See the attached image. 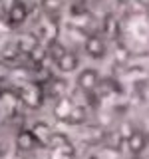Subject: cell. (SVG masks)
<instances>
[{"label":"cell","instance_id":"cell-1","mask_svg":"<svg viewBox=\"0 0 149 159\" xmlns=\"http://www.w3.org/2000/svg\"><path fill=\"white\" fill-rule=\"evenodd\" d=\"M106 50H107L106 48V40L96 36V34L86 40V52H88L89 58H93V60L103 58V56H106Z\"/></svg>","mask_w":149,"mask_h":159},{"label":"cell","instance_id":"cell-2","mask_svg":"<svg viewBox=\"0 0 149 159\" xmlns=\"http://www.w3.org/2000/svg\"><path fill=\"white\" fill-rule=\"evenodd\" d=\"M6 20L10 26H20V24H24L28 20V6L20 0L16 6H12L6 12Z\"/></svg>","mask_w":149,"mask_h":159},{"label":"cell","instance_id":"cell-3","mask_svg":"<svg viewBox=\"0 0 149 159\" xmlns=\"http://www.w3.org/2000/svg\"><path fill=\"white\" fill-rule=\"evenodd\" d=\"M99 84V76L96 70H84V72H79L78 76V86L82 89H86V92H92V89H96Z\"/></svg>","mask_w":149,"mask_h":159},{"label":"cell","instance_id":"cell-4","mask_svg":"<svg viewBox=\"0 0 149 159\" xmlns=\"http://www.w3.org/2000/svg\"><path fill=\"white\" fill-rule=\"evenodd\" d=\"M58 66L62 72H72V70H76L78 68V58H76V54H72V52H64L62 56L58 58Z\"/></svg>","mask_w":149,"mask_h":159},{"label":"cell","instance_id":"cell-5","mask_svg":"<svg viewBox=\"0 0 149 159\" xmlns=\"http://www.w3.org/2000/svg\"><path fill=\"white\" fill-rule=\"evenodd\" d=\"M62 6H64V0H42V8L46 10V14H50V16L58 14Z\"/></svg>","mask_w":149,"mask_h":159},{"label":"cell","instance_id":"cell-6","mask_svg":"<svg viewBox=\"0 0 149 159\" xmlns=\"http://www.w3.org/2000/svg\"><path fill=\"white\" fill-rule=\"evenodd\" d=\"M129 147L135 149V151H139V149L143 147V135L141 133H133L131 139H129Z\"/></svg>","mask_w":149,"mask_h":159},{"label":"cell","instance_id":"cell-7","mask_svg":"<svg viewBox=\"0 0 149 159\" xmlns=\"http://www.w3.org/2000/svg\"><path fill=\"white\" fill-rule=\"evenodd\" d=\"M20 0H0V10H4V12H8L12 6H16Z\"/></svg>","mask_w":149,"mask_h":159},{"label":"cell","instance_id":"cell-8","mask_svg":"<svg viewBox=\"0 0 149 159\" xmlns=\"http://www.w3.org/2000/svg\"><path fill=\"white\" fill-rule=\"evenodd\" d=\"M131 2H139V4H149V0H131Z\"/></svg>","mask_w":149,"mask_h":159},{"label":"cell","instance_id":"cell-9","mask_svg":"<svg viewBox=\"0 0 149 159\" xmlns=\"http://www.w3.org/2000/svg\"><path fill=\"white\" fill-rule=\"evenodd\" d=\"M119 2H121V4H125V2H131V0H119Z\"/></svg>","mask_w":149,"mask_h":159}]
</instances>
